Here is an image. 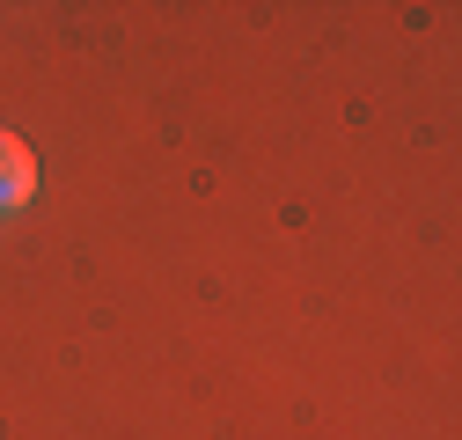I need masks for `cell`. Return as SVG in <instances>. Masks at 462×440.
I'll list each match as a JSON object with an SVG mask.
<instances>
[{"label": "cell", "instance_id": "1", "mask_svg": "<svg viewBox=\"0 0 462 440\" xmlns=\"http://www.w3.org/2000/svg\"><path fill=\"white\" fill-rule=\"evenodd\" d=\"M30 191H37V154L15 133H0V213H23Z\"/></svg>", "mask_w": 462, "mask_h": 440}]
</instances>
